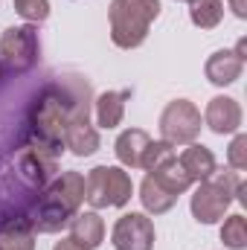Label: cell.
I'll return each mask as SVG.
<instances>
[{"label":"cell","instance_id":"obj_1","mask_svg":"<svg viewBox=\"0 0 247 250\" xmlns=\"http://www.w3.org/2000/svg\"><path fill=\"white\" fill-rule=\"evenodd\" d=\"M82 204H84V175L62 172L50 187L44 189V195L38 198L32 230H38V233H59L62 227L70 224V218L79 212Z\"/></svg>","mask_w":247,"mask_h":250},{"label":"cell","instance_id":"obj_2","mask_svg":"<svg viewBox=\"0 0 247 250\" xmlns=\"http://www.w3.org/2000/svg\"><path fill=\"white\" fill-rule=\"evenodd\" d=\"M233 201L245 204V181L239 172H212L209 178L198 181V187L192 192V215L198 224H218L227 209L233 207Z\"/></svg>","mask_w":247,"mask_h":250},{"label":"cell","instance_id":"obj_3","mask_svg":"<svg viewBox=\"0 0 247 250\" xmlns=\"http://www.w3.org/2000/svg\"><path fill=\"white\" fill-rule=\"evenodd\" d=\"M157 18H160V0H111L108 6L111 41L120 50H137L148 38V29Z\"/></svg>","mask_w":247,"mask_h":250},{"label":"cell","instance_id":"obj_4","mask_svg":"<svg viewBox=\"0 0 247 250\" xmlns=\"http://www.w3.org/2000/svg\"><path fill=\"white\" fill-rule=\"evenodd\" d=\"M76 99L73 93H67L64 87H47L35 105H32V114H29V123L35 131V140L53 146L64 151V128L70 123V114L76 108Z\"/></svg>","mask_w":247,"mask_h":250},{"label":"cell","instance_id":"obj_5","mask_svg":"<svg viewBox=\"0 0 247 250\" xmlns=\"http://www.w3.org/2000/svg\"><path fill=\"white\" fill-rule=\"evenodd\" d=\"M134 195V181L123 166H93L84 175V201L93 209L125 207Z\"/></svg>","mask_w":247,"mask_h":250},{"label":"cell","instance_id":"obj_6","mask_svg":"<svg viewBox=\"0 0 247 250\" xmlns=\"http://www.w3.org/2000/svg\"><path fill=\"white\" fill-rule=\"evenodd\" d=\"M41 56V41H38V29L32 23L23 26H9L0 35V64L9 73H29Z\"/></svg>","mask_w":247,"mask_h":250},{"label":"cell","instance_id":"obj_7","mask_svg":"<svg viewBox=\"0 0 247 250\" xmlns=\"http://www.w3.org/2000/svg\"><path fill=\"white\" fill-rule=\"evenodd\" d=\"M201 111L189 99H172L160 114V137L172 146H189L201 134Z\"/></svg>","mask_w":247,"mask_h":250},{"label":"cell","instance_id":"obj_8","mask_svg":"<svg viewBox=\"0 0 247 250\" xmlns=\"http://www.w3.org/2000/svg\"><path fill=\"white\" fill-rule=\"evenodd\" d=\"M64 148H70L76 157H90L99 151V131L90 123V102L87 99H76L70 123L64 128Z\"/></svg>","mask_w":247,"mask_h":250},{"label":"cell","instance_id":"obj_9","mask_svg":"<svg viewBox=\"0 0 247 250\" xmlns=\"http://www.w3.org/2000/svg\"><path fill=\"white\" fill-rule=\"evenodd\" d=\"M111 245L117 250H151L154 248V221L145 212H125L111 230Z\"/></svg>","mask_w":247,"mask_h":250},{"label":"cell","instance_id":"obj_10","mask_svg":"<svg viewBox=\"0 0 247 250\" xmlns=\"http://www.w3.org/2000/svg\"><path fill=\"white\" fill-rule=\"evenodd\" d=\"M59 148L35 140L29 146H23L21 157H18V166H21V175L32 184V187H41L47 184L53 175H56V166H59Z\"/></svg>","mask_w":247,"mask_h":250},{"label":"cell","instance_id":"obj_11","mask_svg":"<svg viewBox=\"0 0 247 250\" xmlns=\"http://www.w3.org/2000/svg\"><path fill=\"white\" fill-rule=\"evenodd\" d=\"M242 105L233 99V96H212L206 102V111H204V125L212 131V134H236L242 128Z\"/></svg>","mask_w":247,"mask_h":250},{"label":"cell","instance_id":"obj_12","mask_svg":"<svg viewBox=\"0 0 247 250\" xmlns=\"http://www.w3.org/2000/svg\"><path fill=\"white\" fill-rule=\"evenodd\" d=\"M242 70H245V62L233 50H215L206 59V64H204V76L215 87H227V84L239 82L242 79Z\"/></svg>","mask_w":247,"mask_h":250},{"label":"cell","instance_id":"obj_13","mask_svg":"<svg viewBox=\"0 0 247 250\" xmlns=\"http://www.w3.org/2000/svg\"><path fill=\"white\" fill-rule=\"evenodd\" d=\"M70 239L84 250H96L105 242V221L99 218V212L87 209V212H76L70 218Z\"/></svg>","mask_w":247,"mask_h":250},{"label":"cell","instance_id":"obj_14","mask_svg":"<svg viewBox=\"0 0 247 250\" xmlns=\"http://www.w3.org/2000/svg\"><path fill=\"white\" fill-rule=\"evenodd\" d=\"M148 143H151L148 131L125 128L123 134L117 137V143H114V154H117V160L123 163L125 169H140L143 166V151H145Z\"/></svg>","mask_w":247,"mask_h":250},{"label":"cell","instance_id":"obj_15","mask_svg":"<svg viewBox=\"0 0 247 250\" xmlns=\"http://www.w3.org/2000/svg\"><path fill=\"white\" fill-rule=\"evenodd\" d=\"M178 163L184 166V172L189 175V181H192V184H198V181L209 178V175L218 169V166H215V154H212L206 146H201V143H189L184 151H181Z\"/></svg>","mask_w":247,"mask_h":250},{"label":"cell","instance_id":"obj_16","mask_svg":"<svg viewBox=\"0 0 247 250\" xmlns=\"http://www.w3.org/2000/svg\"><path fill=\"white\" fill-rule=\"evenodd\" d=\"M131 99V87L125 90H105L96 96V125L99 128H117L125 117V102Z\"/></svg>","mask_w":247,"mask_h":250},{"label":"cell","instance_id":"obj_17","mask_svg":"<svg viewBox=\"0 0 247 250\" xmlns=\"http://www.w3.org/2000/svg\"><path fill=\"white\" fill-rule=\"evenodd\" d=\"M160 187L166 189L169 195H175V198H181L184 192H189V189L195 187L192 181H189V175L184 172V166L178 163V157H172V160H166V163H160L157 169H151L148 172Z\"/></svg>","mask_w":247,"mask_h":250},{"label":"cell","instance_id":"obj_18","mask_svg":"<svg viewBox=\"0 0 247 250\" xmlns=\"http://www.w3.org/2000/svg\"><path fill=\"white\" fill-rule=\"evenodd\" d=\"M140 201L145 207V215H163V212H169L178 204V198L169 195L151 175H145V181L140 184Z\"/></svg>","mask_w":247,"mask_h":250},{"label":"cell","instance_id":"obj_19","mask_svg":"<svg viewBox=\"0 0 247 250\" xmlns=\"http://www.w3.org/2000/svg\"><path fill=\"white\" fill-rule=\"evenodd\" d=\"M0 250H35V230L29 221H9L0 227Z\"/></svg>","mask_w":247,"mask_h":250},{"label":"cell","instance_id":"obj_20","mask_svg":"<svg viewBox=\"0 0 247 250\" xmlns=\"http://www.w3.org/2000/svg\"><path fill=\"white\" fill-rule=\"evenodd\" d=\"M189 21L198 29H215L224 21V0H192L189 3Z\"/></svg>","mask_w":247,"mask_h":250},{"label":"cell","instance_id":"obj_21","mask_svg":"<svg viewBox=\"0 0 247 250\" xmlns=\"http://www.w3.org/2000/svg\"><path fill=\"white\" fill-rule=\"evenodd\" d=\"M221 245L230 250H245L247 248V218L242 212L227 215L221 224Z\"/></svg>","mask_w":247,"mask_h":250},{"label":"cell","instance_id":"obj_22","mask_svg":"<svg viewBox=\"0 0 247 250\" xmlns=\"http://www.w3.org/2000/svg\"><path fill=\"white\" fill-rule=\"evenodd\" d=\"M172 157H178L172 143H166V140H151V143L145 146V151H143V166H140V169L151 172V169H157L160 163H166V160H172Z\"/></svg>","mask_w":247,"mask_h":250},{"label":"cell","instance_id":"obj_23","mask_svg":"<svg viewBox=\"0 0 247 250\" xmlns=\"http://www.w3.org/2000/svg\"><path fill=\"white\" fill-rule=\"evenodd\" d=\"M12 3H15V12L32 26L50 18V0H12Z\"/></svg>","mask_w":247,"mask_h":250},{"label":"cell","instance_id":"obj_24","mask_svg":"<svg viewBox=\"0 0 247 250\" xmlns=\"http://www.w3.org/2000/svg\"><path fill=\"white\" fill-rule=\"evenodd\" d=\"M227 163H230L233 172H245L247 169V134L236 131V137H233V143L227 148Z\"/></svg>","mask_w":247,"mask_h":250},{"label":"cell","instance_id":"obj_25","mask_svg":"<svg viewBox=\"0 0 247 250\" xmlns=\"http://www.w3.org/2000/svg\"><path fill=\"white\" fill-rule=\"evenodd\" d=\"M53 250H84V248H82V245H76L70 236H64L62 242H56V245H53Z\"/></svg>","mask_w":247,"mask_h":250},{"label":"cell","instance_id":"obj_26","mask_svg":"<svg viewBox=\"0 0 247 250\" xmlns=\"http://www.w3.org/2000/svg\"><path fill=\"white\" fill-rule=\"evenodd\" d=\"M233 53H236V56H239V59L245 62V59H247V38H242V41L236 44V50H233Z\"/></svg>","mask_w":247,"mask_h":250},{"label":"cell","instance_id":"obj_27","mask_svg":"<svg viewBox=\"0 0 247 250\" xmlns=\"http://www.w3.org/2000/svg\"><path fill=\"white\" fill-rule=\"evenodd\" d=\"M3 73H6V70H3V64H0V79H3Z\"/></svg>","mask_w":247,"mask_h":250},{"label":"cell","instance_id":"obj_28","mask_svg":"<svg viewBox=\"0 0 247 250\" xmlns=\"http://www.w3.org/2000/svg\"><path fill=\"white\" fill-rule=\"evenodd\" d=\"M181 3H192V0H181Z\"/></svg>","mask_w":247,"mask_h":250}]
</instances>
